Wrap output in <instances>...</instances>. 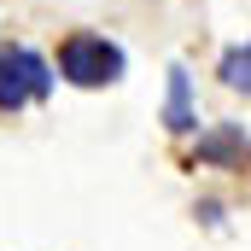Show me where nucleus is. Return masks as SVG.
Returning a JSON list of instances; mask_svg holds the SVG:
<instances>
[{
	"label": "nucleus",
	"instance_id": "1",
	"mask_svg": "<svg viewBox=\"0 0 251 251\" xmlns=\"http://www.w3.org/2000/svg\"><path fill=\"white\" fill-rule=\"evenodd\" d=\"M123 47L117 41H105V35H88V29H76V35H64L59 47V76L64 82H76V88H111L117 76H123Z\"/></svg>",
	"mask_w": 251,
	"mask_h": 251
},
{
	"label": "nucleus",
	"instance_id": "2",
	"mask_svg": "<svg viewBox=\"0 0 251 251\" xmlns=\"http://www.w3.org/2000/svg\"><path fill=\"white\" fill-rule=\"evenodd\" d=\"M53 94V70L29 47H0V111H24L29 100Z\"/></svg>",
	"mask_w": 251,
	"mask_h": 251
},
{
	"label": "nucleus",
	"instance_id": "3",
	"mask_svg": "<svg viewBox=\"0 0 251 251\" xmlns=\"http://www.w3.org/2000/svg\"><path fill=\"white\" fill-rule=\"evenodd\" d=\"M199 164H216V170H228V164H251V134H246L240 123L210 128V134L199 140Z\"/></svg>",
	"mask_w": 251,
	"mask_h": 251
},
{
	"label": "nucleus",
	"instance_id": "4",
	"mask_svg": "<svg viewBox=\"0 0 251 251\" xmlns=\"http://www.w3.org/2000/svg\"><path fill=\"white\" fill-rule=\"evenodd\" d=\"M193 123H199V117H193V76L181 70V64H170V100H164V128H170V134H187Z\"/></svg>",
	"mask_w": 251,
	"mask_h": 251
},
{
	"label": "nucleus",
	"instance_id": "5",
	"mask_svg": "<svg viewBox=\"0 0 251 251\" xmlns=\"http://www.w3.org/2000/svg\"><path fill=\"white\" fill-rule=\"evenodd\" d=\"M216 76H222L234 94H251V41L228 47V53H222V64H216Z\"/></svg>",
	"mask_w": 251,
	"mask_h": 251
}]
</instances>
